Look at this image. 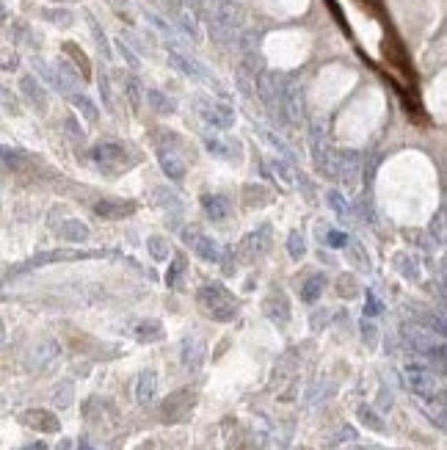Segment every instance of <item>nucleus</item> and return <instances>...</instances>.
<instances>
[{
	"instance_id": "nucleus-22",
	"label": "nucleus",
	"mask_w": 447,
	"mask_h": 450,
	"mask_svg": "<svg viewBox=\"0 0 447 450\" xmlns=\"http://www.w3.org/2000/svg\"><path fill=\"white\" fill-rule=\"evenodd\" d=\"M359 420H362V423H364L367 428H373V431H378V434H381V431H387V426H384V420H381V417H378V415H376V412H373L370 406H359Z\"/></svg>"
},
{
	"instance_id": "nucleus-12",
	"label": "nucleus",
	"mask_w": 447,
	"mask_h": 450,
	"mask_svg": "<svg viewBox=\"0 0 447 450\" xmlns=\"http://www.w3.org/2000/svg\"><path fill=\"white\" fill-rule=\"evenodd\" d=\"M202 359H205V342L199 338H188L183 342V365L188 370H199Z\"/></svg>"
},
{
	"instance_id": "nucleus-18",
	"label": "nucleus",
	"mask_w": 447,
	"mask_h": 450,
	"mask_svg": "<svg viewBox=\"0 0 447 450\" xmlns=\"http://www.w3.org/2000/svg\"><path fill=\"white\" fill-rule=\"evenodd\" d=\"M58 342H53V340H47V342H42L36 351H33V367H47L56 356H58Z\"/></svg>"
},
{
	"instance_id": "nucleus-35",
	"label": "nucleus",
	"mask_w": 447,
	"mask_h": 450,
	"mask_svg": "<svg viewBox=\"0 0 447 450\" xmlns=\"http://www.w3.org/2000/svg\"><path fill=\"white\" fill-rule=\"evenodd\" d=\"M3 14H6V11H3V6H0V19H3Z\"/></svg>"
},
{
	"instance_id": "nucleus-17",
	"label": "nucleus",
	"mask_w": 447,
	"mask_h": 450,
	"mask_svg": "<svg viewBox=\"0 0 447 450\" xmlns=\"http://www.w3.org/2000/svg\"><path fill=\"white\" fill-rule=\"evenodd\" d=\"M58 235H61L64 240H86V238L92 235V229H89V224H83V222H78V219H69V222L58 224Z\"/></svg>"
},
{
	"instance_id": "nucleus-31",
	"label": "nucleus",
	"mask_w": 447,
	"mask_h": 450,
	"mask_svg": "<svg viewBox=\"0 0 447 450\" xmlns=\"http://www.w3.org/2000/svg\"><path fill=\"white\" fill-rule=\"evenodd\" d=\"M56 450H72V442H69V440H61V442L56 445Z\"/></svg>"
},
{
	"instance_id": "nucleus-11",
	"label": "nucleus",
	"mask_w": 447,
	"mask_h": 450,
	"mask_svg": "<svg viewBox=\"0 0 447 450\" xmlns=\"http://www.w3.org/2000/svg\"><path fill=\"white\" fill-rule=\"evenodd\" d=\"M94 213L103 219H124L135 213V202H113V199H103L94 205Z\"/></svg>"
},
{
	"instance_id": "nucleus-34",
	"label": "nucleus",
	"mask_w": 447,
	"mask_h": 450,
	"mask_svg": "<svg viewBox=\"0 0 447 450\" xmlns=\"http://www.w3.org/2000/svg\"><path fill=\"white\" fill-rule=\"evenodd\" d=\"M78 450H92V445H89L86 440H81V445H78Z\"/></svg>"
},
{
	"instance_id": "nucleus-21",
	"label": "nucleus",
	"mask_w": 447,
	"mask_h": 450,
	"mask_svg": "<svg viewBox=\"0 0 447 450\" xmlns=\"http://www.w3.org/2000/svg\"><path fill=\"white\" fill-rule=\"evenodd\" d=\"M135 338L141 340H146V342H152V340H160L163 338V329H160V324L158 321H144V324H138L135 326Z\"/></svg>"
},
{
	"instance_id": "nucleus-14",
	"label": "nucleus",
	"mask_w": 447,
	"mask_h": 450,
	"mask_svg": "<svg viewBox=\"0 0 447 450\" xmlns=\"http://www.w3.org/2000/svg\"><path fill=\"white\" fill-rule=\"evenodd\" d=\"M265 312H268L273 321L287 324V318H290V304H287L285 293H271L268 301H265Z\"/></svg>"
},
{
	"instance_id": "nucleus-30",
	"label": "nucleus",
	"mask_w": 447,
	"mask_h": 450,
	"mask_svg": "<svg viewBox=\"0 0 447 450\" xmlns=\"http://www.w3.org/2000/svg\"><path fill=\"white\" fill-rule=\"evenodd\" d=\"M0 100H3V106H6L8 111L17 113V106H14V100H11V94H8V92H3V89H0Z\"/></svg>"
},
{
	"instance_id": "nucleus-27",
	"label": "nucleus",
	"mask_w": 447,
	"mask_h": 450,
	"mask_svg": "<svg viewBox=\"0 0 447 450\" xmlns=\"http://www.w3.org/2000/svg\"><path fill=\"white\" fill-rule=\"evenodd\" d=\"M326 240H329V246H348V235L339 232V229H332V232L326 235Z\"/></svg>"
},
{
	"instance_id": "nucleus-10",
	"label": "nucleus",
	"mask_w": 447,
	"mask_h": 450,
	"mask_svg": "<svg viewBox=\"0 0 447 450\" xmlns=\"http://www.w3.org/2000/svg\"><path fill=\"white\" fill-rule=\"evenodd\" d=\"M202 208H205V213H208V219L210 222H224L229 213H232V202L221 197V194H208V197H202Z\"/></svg>"
},
{
	"instance_id": "nucleus-2",
	"label": "nucleus",
	"mask_w": 447,
	"mask_h": 450,
	"mask_svg": "<svg viewBox=\"0 0 447 450\" xmlns=\"http://www.w3.org/2000/svg\"><path fill=\"white\" fill-rule=\"evenodd\" d=\"M403 373H406V384L412 387L414 395H420V398H434V395L439 392V378H437V373H434L428 365L412 362V365L403 367Z\"/></svg>"
},
{
	"instance_id": "nucleus-32",
	"label": "nucleus",
	"mask_w": 447,
	"mask_h": 450,
	"mask_svg": "<svg viewBox=\"0 0 447 450\" xmlns=\"http://www.w3.org/2000/svg\"><path fill=\"white\" fill-rule=\"evenodd\" d=\"M25 450H47V445L44 442H33V445H28Z\"/></svg>"
},
{
	"instance_id": "nucleus-8",
	"label": "nucleus",
	"mask_w": 447,
	"mask_h": 450,
	"mask_svg": "<svg viewBox=\"0 0 447 450\" xmlns=\"http://www.w3.org/2000/svg\"><path fill=\"white\" fill-rule=\"evenodd\" d=\"M22 423L31 426V428H36V431H42V434H56L61 428L58 417L53 412H47V409H28L22 415Z\"/></svg>"
},
{
	"instance_id": "nucleus-13",
	"label": "nucleus",
	"mask_w": 447,
	"mask_h": 450,
	"mask_svg": "<svg viewBox=\"0 0 447 450\" xmlns=\"http://www.w3.org/2000/svg\"><path fill=\"white\" fill-rule=\"evenodd\" d=\"M268 226H262L260 232H251V235H246V240L240 243V254H243V260H251V257H257L265 246H268Z\"/></svg>"
},
{
	"instance_id": "nucleus-1",
	"label": "nucleus",
	"mask_w": 447,
	"mask_h": 450,
	"mask_svg": "<svg viewBox=\"0 0 447 450\" xmlns=\"http://www.w3.org/2000/svg\"><path fill=\"white\" fill-rule=\"evenodd\" d=\"M196 304H199V310L208 315V318H213V321H219V324H229V321H235V315H237V301H235V296L224 288V285H205V288H199L196 290Z\"/></svg>"
},
{
	"instance_id": "nucleus-3",
	"label": "nucleus",
	"mask_w": 447,
	"mask_h": 450,
	"mask_svg": "<svg viewBox=\"0 0 447 450\" xmlns=\"http://www.w3.org/2000/svg\"><path fill=\"white\" fill-rule=\"evenodd\" d=\"M403 338H406L409 348H412L414 353H423V356H428V359L437 356V359L442 362V356H445V342H442V338H434V332H425V329H420V326H406Z\"/></svg>"
},
{
	"instance_id": "nucleus-29",
	"label": "nucleus",
	"mask_w": 447,
	"mask_h": 450,
	"mask_svg": "<svg viewBox=\"0 0 447 450\" xmlns=\"http://www.w3.org/2000/svg\"><path fill=\"white\" fill-rule=\"evenodd\" d=\"M362 332H364V340H367L370 345H376V326H373V324L364 321V324H362Z\"/></svg>"
},
{
	"instance_id": "nucleus-16",
	"label": "nucleus",
	"mask_w": 447,
	"mask_h": 450,
	"mask_svg": "<svg viewBox=\"0 0 447 450\" xmlns=\"http://www.w3.org/2000/svg\"><path fill=\"white\" fill-rule=\"evenodd\" d=\"M158 155H160L163 172H166L171 180H183V177H185V160H180L174 152H166V149H160Z\"/></svg>"
},
{
	"instance_id": "nucleus-33",
	"label": "nucleus",
	"mask_w": 447,
	"mask_h": 450,
	"mask_svg": "<svg viewBox=\"0 0 447 450\" xmlns=\"http://www.w3.org/2000/svg\"><path fill=\"white\" fill-rule=\"evenodd\" d=\"M6 342V326H3V321H0V345Z\"/></svg>"
},
{
	"instance_id": "nucleus-15",
	"label": "nucleus",
	"mask_w": 447,
	"mask_h": 450,
	"mask_svg": "<svg viewBox=\"0 0 447 450\" xmlns=\"http://www.w3.org/2000/svg\"><path fill=\"white\" fill-rule=\"evenodd\" d=\"M78 257H92L89 251H78V249H58V251H47L33 257L28 265H44V262H58V260H78Z\"/></svg>"
},
{
	"instance_id": "nucleus-24",
	"label": "nucleus",
	"mask_w": 447,
	"mask_h": 450,
	"mask_svg": "<svg viewBox=\"0 0 447 450\" xmlns=\"http://www.w3.org/2000/svg\"><path fill=\"white\" fill-rule=\"evenodd\" d=\"M69 403H72V384H69V381H64V384L58 387V392H56V406L67 409Z\"/></svg>"
},
{
	"instance_id": "nucleus-5",
	"label": "nucleus",
	"mask_w": 447,
	"mask_h": 450,
	"mask_svg": "<svg viewBox=\"0 0 447 450\" xmlns=\"http://www.w3.org/2000/svg\"><path fill=\"white\" fill-rule=\"evenodd\" d=\"M94 160H97V166L100 169H106V172H127V166L130 163H135V160H127V149L121 147V144H100L97 149H94Z\"/></svg>"
},
{
	"instance_id": "nucleus-7",
	"label": "nucleus",
	"mask_w": 447,
	"mask_h": 450,
	"mask_svg": "<svg viewBox=\"0 0 447 450\" xmlns=\"http://www.w3.org/2000/svg\"><path fill=\"white\" fill-rule=\"evenodd\" d=\"M185 243H191V249L202 257V260H208V262H219L221 260V246L210 238V235H202L199 229H185Z\"/></svg>"
},
{
	"instance_id": "nucleus-28",
	"label": "nucleus",
	"mask_w": 447,
	"mask_h": 450,
	"mask_svg": "<svg viewBox=\"0 0 447 450\" xmlns=\"http://www.w3.org/2000/svg\"><path fill=\"white\" fill-rule=\"evenodd\" d=\"M381 312V304L373 293H367V304H364V315H378Z\"/></svg>"
},
{
	"instance_id": "nucleus-6",
	"label": "nucleus",
	"mask_w": 447,
	"mask_h": 450,
	"mask_svg": "<svg viewBox=\"0 0 447 450\" xmlns=\"http://www.w3.org/2000/svg\"><path fill=\"white\" fill-rule=\"evenodd\" d=\"M194 403H196V395H194L191 390H177V392L169 395V401L163 403V417H166L169 423H180V420L188 417V412L194 409Z\"/></svg>"
},
{
	"instance_id": "nucleus-25",
	"label": "nucleus",
	"mask_w": 447,
	"mask_h": 450,
	"mask_svg": "<svg viewBox=\"0 0 447 450\" xmlns=\"http://www.w3.org/2000/svg\"><path fill=\"white\" fill-rule=\"evenodd\" d=\"M183 271H185V260H183V257H177V260L171 262L169 274H166V282H169V285H174V282H177V276H180Z\"/></svg>"
},
{
	"instance_id": "nucleus-19",
	"label": "nucleus",
	"mask_w": 447,
	"mask_h": 450,
	"mask_svg": "<svg viewBox=\"0 0 447 450\" xmlns=\"http://www.w3.org/2000/svg\"><path fill=\"white\" fill-rule=\"evenodd\" d=\"M323 285H326V276H323V274H315V276L301 288V299H304L307 304H315V301L321 299V293H323Z\"/></svg>"
},
{
	"instance_id": "nucleus-20",
	"label": "nucleus",
	"mask_w": 447,
	"mask_h": 450,
	"mask_svg": "<svg viewBox=\"0 0 447 450\" xmlns=\"http://www.w3.org/2000/svg\"><path fill=\"white\" fill-rule=\"evenodd\" d=\"M146 249H149V254H152L155 260H169V257H171V246H169V240L160 238V235H152V238L146 240Z\"/></svg>"
},
{
	"instance_id": "nucleus-26",
	"label": "nucleus",
	"mask_w": 447,
	"mask_h": 450,
	"mask_svg": "<svg viewBox=\"0 0 447 450\" xmlns=\"http://www.w3.org/2000/svg\"><path fill=\"white\" fill-rule=\"evenodd\" d=\"M329 202H332V208H335L337 213H339V216H348V213H351V208H348V202H342V197H339V194H329Z\"/></svg>"
},
{
	"instance_id": "nucleus-23",
	"label": "nucleus",
	"mask_w": 447,
	"mask_h": 450,
	"mask_svg": "<svg viewBox=\"0 0 447 450\" xmlns=\"http://www.w3.org/2000/svg\"><path fill=\"white\" fill-rule=\"evenodd\" d=\"M287 249H290V254L298 260V257H304V251H307V243H304V238H301V232L296 229V232H290V240H287Z\"/></svg>"
},
{
	"instance_id": "nucleus-4",
	"label": "nucleus",
	"mask_w": 447,
	"mask_h": 450,
	"mask_svg": "<svg viewBox=\"0 0 447 450\" xmlns=\"http://www.w3.org/2000/svg\"><path fill=\"white\" fill-rule=\"evenodd\" d=\"M359 169H362V166H359V155H356V152H342L339 160H326V172L335 174L348 191L356 188V183H359Z\"/></svg>"
},
{
	"instance_id": "nucleus-9",
	"label": "nucleus",
	"mask_w": 447,
	"mask_h": 450,
	"mask_svg": "<svg viewBox=\"0 0 447 450\" xmlns=\"http://www.w3.org/2000/svg\"><path fill=\"white\" fill-rule=\"evenodd\" d=\"M158 395V373L155 370H144L138 376V384H135V398L141 406H149Z\"/></svg>"
}]
</instances>
